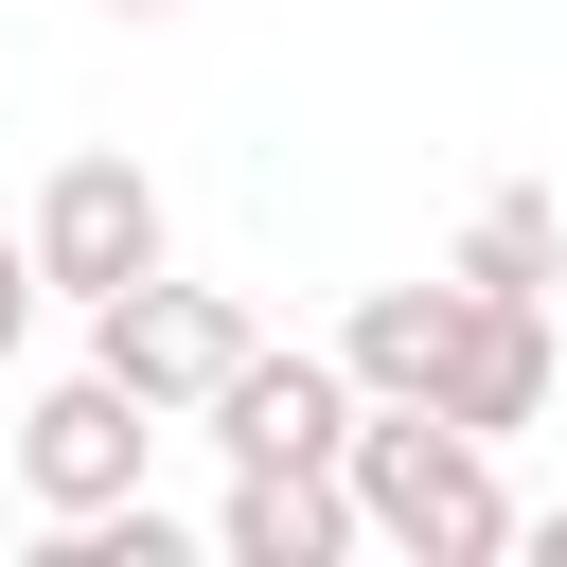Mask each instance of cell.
Returning <instances> with one entry per match:
<instances>
[{
	"mask_svg": "<svg viewBox=\"0 0 567 567\" xmlns=\"http://www.w3.org/2000/svg\"><path fill=\"white\" fill-rule=\"evenodd\" d=\"M337 478H354V532L408 549V567H496V549H514V478H496V443L443 425V408H354Z\"/></svg>",
	"mask_w": 567,
	"mask_h": 567,
	"instance_id": "1",
	"label": "cell"
},
{
	"mask_svg": "<svg viewBox=\"0 0 567 567\" xmlns=\"http://www.w3.org/2000/svg\"><path fill=\"white\" fill-rule=\"evenodd\" d=\"M230 354H248V301H230V284L142 266L124 301H89V372H124L159 425H177V408H213V372H230Z\"/></svg>",
	"mask_w": 567,
	"mask_h": 567,
	"instance_id": "2",
	"label": "cell"
},
{
	"mask_svg": "<svg viewBox=\"0 0 567 567\" xmlns=\"http://www.w3.org/2000/svg\"><path fill=\"white\" fill-rule=\"evenodd\" d=\"M142 461H159V408H142L124 372H53V390L18 408V496H35V514H124Z\"/></svg>",
	"mask_w": 567,
	"mask_h": 567,
	"instance_id": "3",
	"label": "cell"
},
{
	"mask_svg": "<svg viewBox=\"0 0 567 567\" xmlns=\"http://www.w3.org/2000/svg\"><path fill=\"white\" fill-rule=\"evenodd\" d=\"M142 266H159V177L106 159V142L53 159V195H35V284H53V301H124Z\"/></svg>",
	"mask_w": 567,
	"mask_h": 567,
	"instance_id": "4",
	"label": "cell"
},
{
	"mask_svg": "<svg viewBox=\"0 0 567 567\" xmlns=\"http://www.w3.org/2000/svg\"><path fill=\"white\" fill-rule=\"evenodd\" d=\"M354 408H372V390H354L337 354H301V337L266 354V337H248V354L213 372V408H195V425H213L230 461H337V443H354Z\"/></svg>",
	"mask_w": 567,
	"mask_h": 567,
	"instance_id": "5",
	"label": "cell"
},
{
	"mask_svg": "<svg viewBox=\"0 0 567 567\" xmlns=\"http://www.w3.org/2000/svg\"><path fill=\"white\" fill-rule=\"evenodd\" d=\"M213 549H230V567H337V549H354V478H337V461H230Z\"/></svg>",
	"mask_w": 567,
	"mask_h": 567,
	"instance_id": "6",
	"label": "cell"
},
{
	"mask_svg": "<svg viewBox=\"0 0 567 567\" xmlns=\"http://www.w3.org/2000/svg\"><path fill=\"white\" fill-rule=\"evenodd\" d=\"M443 425H478V443H514L532 408H549V301H478L461 284V354H443V390H425Z\"/></svg>",
	"mask_w": 567,
	"mask_h": 567,
	"instance_id": "7",
	"label": "cell"
},
{
	"mask_svg": "<svg viewBox=\"0 0 567 567\" xmlns=\"http://www.w3.org/2000/svg\"><path fill=\"white\" fill-rule=\"evenodd\" d=\"M443 354H461V266H443V284H372V301H354V337H337V372H354L372 408H425V390H443Z\"/></svg>",
	"mask_w": 567,
	"mask_h": 567,
	"instance_id": "8",
	"label": "cell"
},
{
	"mask_svg": "<svg viewBox=\"0 0 567 567\" xmlns=\"http://www.w3.org/2000/svg\"><path fill=\"white\" fill-rule=\"evenodd\" d=\"M443 266H461L478 301H549V284H567V195H532V177H514V195H478Z\"/></svg>",
	"mask_w": 567,
	"mask_h": 567,
	"instance_id": "9",
	"label": "cell"
},
{
	"mask_svg": "<svg viewBox=\"0 0 567 567\" xmlns=\"http://www.w3.org/2000/svg\"><path fill=\"white\" fill-rule=\"evenodd\" d=\"M35 301H53V284H35V230H0V354L35 337Z\"/></svg>",
	"mask_w": 567,
	"mask_h": 567,
	"instance_id": "10",
	"label": "cell"
},
{
	"mask_svg": "<svg viewBox=\"0 0 567 567\" xmlns=\"http://www.w3.org/2000/svg\"><path fill=\"white\" fill-rule=\"evenodd\" d=\"M532 549H549V567H567V496H549V532H532Z\"/></svg>",
	"mask_w": 567,
	"mask_h": 567,
	"instance_id": "11",
	"label": "cell"
},
{
	"mask_svg": "<svg viewBox=\"0 0 567 567\" xmlns=\"http://www.w3.org/2000/svg\"><path fill=\"white\" fill-rule=\"evenodd\" d=\"M106 18H177V0H106Z\"/></svg>",
	"mask_w": 567,
	"mask_h": 567,
	"instance_id": "12",
	"label": "cell"
}]
</instances>
